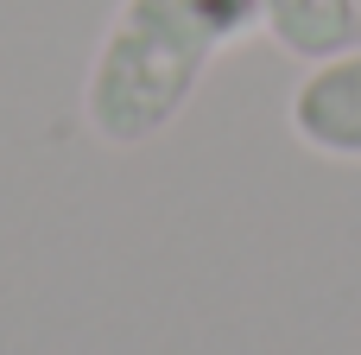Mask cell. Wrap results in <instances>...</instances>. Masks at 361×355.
I'll list each match as a JSON object with an SVG mask.
<instances>
[{"mask_svg": "<svg viewBox=\"0 0 361 355\" xmlns=\"http://www.w3.org/2000/svg\"><path fill=\"white\" fill-rule=\"evenodd\" d=\"M260 25L286 57L324 64L361 44V0H260Z\"/></svg>", "mask_w": 361, "mask_h": 355, "instance_id": "3957f363", "label": "cell"}, {"mask_svg": "<svg viewBox=\"0 0 361 355\" xmlns=\"http://www.w3.org/2000/svg\"><path fill=\"white\" fill-rule=\"evenodd\" d=\"M292 133L298 146L324 159H361V44L311 64V76L292 89Z\"/></svg>", "mask_w": 361, "mask_h": 355, "instance_id": "7a4b0ae2", "label": "cell"}, {"mask_svg": "<svg viewBox=\"0 0 361 355\" xmlns=\"http://www.w3.org/2000/svg\"><path fill=\"white\" fill-rule=\"evenodd\" d=\"M254 25L260 0H121L82 83L89 133L102 146L159 140L190 108L203 70Z\"/></svg>", "mask_w": 361, "mask_h": 355, "instance_id": "6da1fadb", "label": "cell"}]
</instances>
